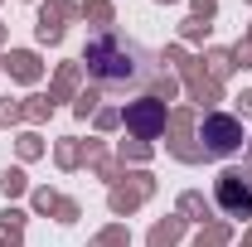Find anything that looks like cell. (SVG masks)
I'll return each instance as SVG.
<instances>
[{
  "mask_svg": "<svg viewBox=\"0 0 252 247\" xmlns=\"http://www.w3.org/2000/svg\"><path fill=\"white\" fill-rule=\"evenodd\" d=\"M88 68L97 83H126V78H146V54L126 44L122 34H97L88 44Z\"/></svg>",
  "mask_w": 252,
  "mask_h": 247,
  "instance_id": "6da1fadb",
  "label": "cell"
},
{
  "mask_svg": "<svg viewBox=\"0 0 252 247\" xmlns=\"http://www.w3.org/2000/svg\"><path fill=\"white\" fill-rule=\"evenodd\" d=\"M219 209L228 218H252V175L248 170L219 175Z\"/></svg>",
  "mask_w": 252,
  "mask_h": 247,
  "instance_id": "7a4b0ae2",
  "label": "cell"
},
{
  "mask_svg": "<svg viewBox=\"0 0 252 247\" xmlns=\"http://www.w3.org/2000/svg\"><path fill=\"white\" fill-rule=\"evenodd\" d=\"M126 131H136L141 141L160 136V131H165V102H156V97L131 102V107H126Z\"/></svg>",
  "mask_w": 252,
  "mask_h": 247,
  "instance_id": "3957f363",
  "label": "cell"
},
{
  "mask_svg": "<svg viewBox=\"0 0 252 247\" xmlns=\"http://www.w3.org/2000/svg\"><path fill=\"white\" fill-rule=\"evenodd\" d=\"M199 136H204V146L214 155H233L243 146V126L233 122V117H204V131Z\"/></svg>",
  "mask_w": 252,
  "mask_h": 247,
  "instance_id": "277c9868",
  "label": "cell"
}]
</instances>
